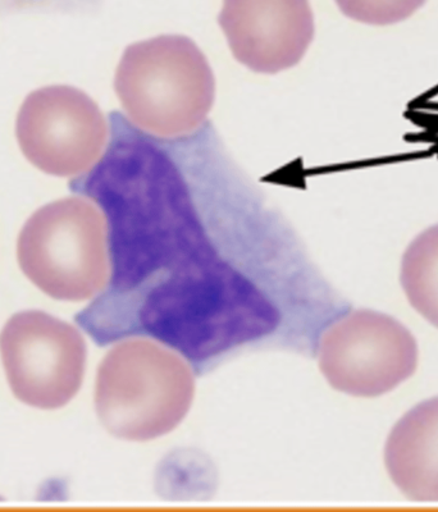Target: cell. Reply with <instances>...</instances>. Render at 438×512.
I'll use <instances>...</instances> for the list:
<instances>
[{"label":"cell","instance_id":"1","mask_svg":"<svg viewBox=\"0 0 438 512\" xmlns=\"http://www.w3.org/2000/svg\"><path fill=\"white\" fill-rule=\"evenodd\" d=\"M194 395V372L184 356L163 342L129 338L100 364L95 408L113 436L143 442L172 432Z\"/></svg>","mask_w":438,"mask_h":512},{"label":"cell","instance_id":"2","mask_svg":"<svg viewBox=\"0 0 438 512\" xmlns=\"http://www.w3.org/2000/svg\"><path fill=\"white\" fill-rule=\"evenodd\" d=\"M114 88L123 111L140 130L172 139L198 130L216 95L202 50L185 36H159L130 45Z\"/></svg>","mask_w":438,"mask_h":512},{"label":"cell","instance_id":"3","mask_svg":"<svg viewBox=\"0 0 438 512\" xmlns=\"http://www.w3.org/2000/svg\"><path fill=\"white\" fill-rule=\"evenodd\" d=\"M17 256L26 277L50 297L91 299L111 276L106 216L85 196L45 205L22 228Z\"/></svg>","mask_w":438,"mask_h":512},{"label":"cell","instance_id":"4","mask_svg":"<svg viewBox=\"0 0 438 512\" xmlns=\"http://www.w3.org/2000/svg\"><path fill=\"white\" fill-rule=\"evenodd\" d=\"M319 368L335 390L377 397L412 377L418 346L398 320L374 310L345 313L328 324L318 342Z\"/></svg>","mask_w":438,"mask_h":512},{"label":"cell","instance_id":"5","mask_svg":"<svg viewBox=\"0 0 438 512\" xmlns=\"http://www.w3.org/2000/svg\"><path fill=\"white\" fill-rule=\"evenodd\" d=\"M0 354L18 400L58 409L79 392L86 345L76 328L39 310L13 315L0 335Z\"/></svg>","mask_w":438,"mask_h":512},{"label":"cell","instance_id":"6","mask_svg":"<svg viewBox=\"0 0 438 512\" xmlns=\"http://www.w3.org/2000/svg\"><path fill=\"white\" fill-rule=\"evenodd\" d=\"M108 123L89 95L71 86H49L27 96L16 135L25 157L58 177L84 175L108 141Z\"/></svg>","mask_w":438,"mask_h":512},{"label":"cell","instance_id":"7","mask_svg":"<svg viewBox=\"0 0 438 512\" xmlns=\"http://www.w3.org/2000/svg\"><path fill=\"white\" fill-rule=\"evenodd\" d=\"M219 25L237 61L260 73L294 67L314 36L309 0H223Z\"/></svg>","mask_w":438,"mask_h":512},{"label":"cell","instance_id":"8","mask_svg":"<svg viewBox=\"0 0 438 512\" xmlns=\"http://www.w3.org/2000/svg\"><path fill=\"white\" fill-rule=\"evenodd\" d=\"M385 461L392 482L406 497L438 502V397L399 420L387 440Z\"/></svg>","mask_w":438,"mask_h":512},{"label":"cell","instance_id":"9","mask_svg":"<svg viewBox=\"0 0 438 512\" xmlns=\"http://www.w3.org/2000/svg\"><path fill=\"white\" fill-rule=\"evenodd\" d=\"M400 280L413 308L438 328V224L406 249Z\"/></svg>","mask_w":438,"mask_h":512},{"label":"cell","instance_id":"10","mask_svg":"<svg viewBox=\"0 0 438 512\" xmlns=\"http://www.w3.org/2000/svg\"><path fill=\"white\" fill-rule=\"evenodd\" d=\"M345 16L363 24H398L417 12L426 0H336Z\"/></svg>","mask_w":438,"mask_h":512}]
</instances>
